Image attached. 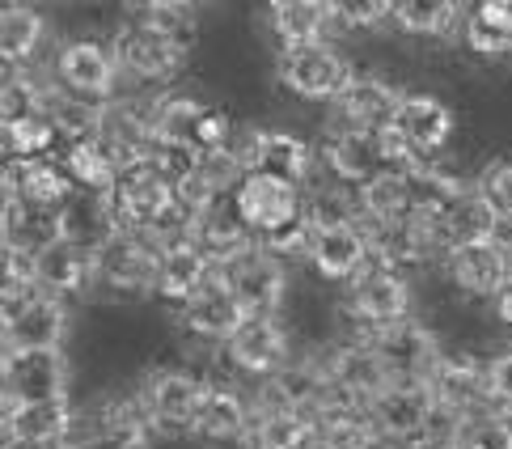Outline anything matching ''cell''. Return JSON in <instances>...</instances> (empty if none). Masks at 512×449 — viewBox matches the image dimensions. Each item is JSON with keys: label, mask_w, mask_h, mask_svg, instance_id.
I'll use <instances>...</instances> for the list:
<instances>
[{"label": "cell", "mask_w": 512, "mask_h": 449, "mask_svg": "<svg viewBox=\"0 0 512 449\" xmlns=\"http://www.w3.org/2000/svg\"><path fill=\"white\" fill-rule=\"evenodd\" d=\"M356 68L335 43H309V47H288L276 56V81L301 102H339L343 89L352 85Z\"/></svg>", "instance_id": "obj_1"}, {"label": "cell", "mask_w": 512, "mask_h": 449, "mask_svg": "<svg viewBox=\"0 0 512 449\" xmlns=\"http://www.w3.org/2000/svg\"><path fill=\"white\" fill-rule=\"evenodd\" d=\"M259 403L276 407V411H292V416H305L314 424L326 416V411L347 407L339 399V390L331 382V369H326L322 356H292L276 377H267L263 382Z\"/></svg>", "instance_id": "obj_2"}, {"label": "cell", "mask_w": 512, "mask_h": 449, "mask_svg": "<svg viewBox=\"0 0 512 449\" xmlns=\"http://www.w3.org/2000/svg\"><path fill=\"white\" fill-rule=\"evenodd\" d=\"M233 204L259 242L305 221V187L288 183V178H276V174H263V170L242 178V187L233 191Z\"/></svg>", "instance_id": "obj_3"}, {"label": "cell", "mask_w": 512, "mask_h": 449, "mask_svg": "<svg viewBox=\"0 0 512 449\" xmlns=\"http://www.w3.org/2000/svg\"><path fill=\"white\" fill-rule=\"evenodd\" d=\"M221 280L229 284V293L237 297L246 318H280L288 297V263L271 255L263 242L246 250L242 259H233L229 267H221Z\"/></svg>", "instance_id": "obj_4"}, {"label": "cell", "mask_w": 512, "mask_h": 449, "mask_svg": "<svg viewBox=\"0 0 512 449\" xmlns=\"http://www.w3.org/2000/svg\"><path fill=\"white\" fill-rule=\"evenodd\" d=\"M51 81L64 85L68 94L94 98V102H115L119 98V60L111 43L98 39H68L56 47V60H51Z\"/></svg>", "instance_id": "obj_5"}, {"label": "cell", "mask_w": 512, "mask_h": 449, "mask_svg": "<svg viewBox=\"0 0 512 449\" xmlns=\"http://www.w3.org/2000/svg\"><path fill=\"white\" fill-rule=\"evenodd\" d=\"M157 263H161V250L149 238H140V233L123 229L111 246H102L94 255V289L119 293V297H153Z\"/></svg>", "instance_id": "obj_6"}, {"label": "cell", "mask_w": 512, "mask_h": 449, "mask_svg": "<svg viewBox=\"0 0 512 449\" xmlns=\"http://www.w3.org/2000/svg\"><path fill=\"white\" fill-rule=\"evenodd\" d=\"M111 51L119 60V73L140 81V85H166V81H174L182 60H187L166 39V34H161L157 26H149L144 17H132V22H123L111 34Z\"/></svg>", "instance_id": "obj_7"}, {"label": "cell", "mask_w": 512, "mask_h": 449, "mask_svg": "<svg viewBox=\"0 0 512 449\" xmlns=\"http://www.w3.org/2000/svg\"><path fill=\"white\" fill-rule=\"evenodd\" d=\"M364 339H369L373 352L386 361L394 382H428L432 369L441 365V356H445L436 327H428V322H419V318L394 322V327H381Z\"/></svg>", "instance_id": "obj_8"}, {"label": "cell", "mask_w": 512, "mask_h": 449, "mask_svg": "<svg viewBox=\"0 0 512 449\" xmlns=\"http://www.w3.org/2000/svg\"><path fill=\"white\" fill-rule=\"evenodd\" d=\"M174 183H178V174H174L170 166H161L157 157L140 161L136 170H127L119 183H115V191H111L123 229H132V233L153 229V225L178 204Z\"/></svg>", "instance_id": "obj_9"}, {"label": "cell", "mask_w": 512, "mask_h": 449, "mask_svg": "<svg viewBox=\"0 0 512 449\" xmlns=\"http://www.w3.org/2000/svg\"><path fill=\"white\" fill-rule=\"evenodd\" d=\"M411 305H415L411 280L402 272H390V267H369V272L347 289V314H352L356 327H364V335L415 318Z\"/></svg>", "instance_id": "obj_10"}, {"label": "cell", "mask_w": 512, "mask_h": 449, "mask_svg": "<svg viewBox=\"0 0 512 449\" xmlns=\"http://www.w3.org/2000/svg\"><path fill=\"white\" fill-rule=\"evenodd\" d=\"M68 399V352H5V407H30Z\"/></svg>", "instance_id": "obj_11"}, {"label": "cell", "mask_w": 512, "mask_h": 449, "mask_svg": "<svg viewBox=\"0 0 512 449\" xmlns=\"http://www.w3.org/2000/svg\"><path fill=\"white\" fill-rule=\"evenodd\" d=\"M369 411V420L377 428L381 445L390 449H407L411 441L428 437V424H432V390L424 382H394L386 394H377V399L364 407Z\"/></svg>", "instance_id": "obj_12"}, {"label": "cell", "mask_w": 512, "mask_h": 449, "mask_svg": "<svg viewBox=\"0 0 512 449\" xmlns=\"http://www.w3.org/2000/svg\"><path fill=\"white\" fill-rule=\"evenodd\" d=\"M322 361L331 369V382L347 407H369L377 394H386L394 386L386 361L373 352V344L364 335H352V339H343V344L326 348Z\"/></svg>", "instance_id": "obj_13"}, {"label": "cell", "mask_w": 512, "mask_h": 449, "mask_svg": "<svg viewBox=\"0 0 512 449\" xmlns=\"http://www.w3.org/2000/svg\"><path fill=\"white\" fill-rule=\"evenodd\" d=\"M369 229V242H373V263L377 267H390V272H402V267H424L449 255L445 246V233L436 221L428 217H407V221H394V225H364Z\"/></svg>", "instance_id": "obj_14"}, {"label": "cell", "mask_w": 512, "mask_h": 449, "mask_svg": "<svg viewBox=\"0 0 512 449\" xmlns=\"http://www.w3.org/2000/svg\"><path fill=\"white\" fill-rule=\"evenodd\" d=\"M140 394L153 411L157 433H187L199 403H204V394H208V377L178 369V365H161L144 377Z\"/></svg>", "instance_id": "obj_15"}, {"label": "cell", "mask_w": 512, "mask_h": 449, "mask_svg": "<svg viewBox=\"0 0 512 449\" xmlns=\"http://www.w3.org/2000/svg\"><path fill=\"white\" fill-rule=\"evenodd\" d=\"M229 365L242 377H276L292 361V331L284 327V318H246L225 344Z\"/></svg>", "instance_id": "obj_16"}, {"label": "cell", "mask_w": 512, "mask_h": 449, "mask_svg": "<svg viewBox=\"0 0 512 449\" xmlns=\"http://www.w3.org/2000/svg\"><path fill=\"white\" fill-rule=\"evenodd\" d=\"M60 229H64L68 246H77V250H85V255L94 259L102 246H111L123 233L115 195L111 191H94V187H77L68 195V204L60 208Z\"/></svg>", "instance_id": "obj_17"}, {"label": "cell", "mask_w": 512, "mask_h": 449, "mask_svg": "<svg viewBox=\"0 0 512 449\" xmlns=\"http://www.w3.org/2000/svg\"><path fill=\"white\" fill-rule=\"evenodd\" d=\"M250 420H254V399H246L237 386H208L187 437H195L199 445H212V449L246 445Z\"/></svg>", "instance_id": "obj_18"}, {"label": "cell", "mask_w": 512, "mask_h": 449, "mask_svg": "<svg viewBox=\"0 0 512 449\" xmlns=\"http://www.w3.org/2000/svg\"><path fill=\"white\" fill-rule=\"evenodd\" d=\"M216 111L199 94H166L153 98V149L199 157L204 149V123Z\"/></svg>", "instance_id": "obj_19"}, {"label": "cell", "mask_w": 512, "mask_h": 449, "mask_svg": "<svg viewBox=\"0 0 512 449\" xmlns=\"http://www.w3.org/2000/svg\"><path fill=\"white\" fill-rule=\"evenodd\" d=\"M483 373H487V361L470 352H445L441 365L432 369L428 377V390H432V403L441 411H453V416L470 420L474 411H487V386H483Z\"/></svg>", "instance_id": "obj_20"}, {"label": "cell", "mask_w": 512, "mask_h": 449, "mask_svg": "<svg viewBox=\"0 0 512 449\" xmlns=\"http://www.w3.org/2000/svg\"><path fill=\"white\" fill-rule=\"evenodd\" d=\"M402 98H407V89H398L390 77L356 73L352 85L343 89V98L335 102V111L343 119V128L386 132V128H394V119L402 111Z\"/></svg>", "instance_id": "obj_21"}, {"label": "cell", "mask_w": 512, "mask_h": 449, "mask_svg": "<svg viewBox=\"0 0 512 449\" xmlns=\"http://www.w3.org/2000/svg\"><path fill=\"white\" fill-rule=\"evenodd\" d=\"M77 407L68 399L30 403V407H5V445H30V449H60L77 433Z\"/></svg>", "instance_id": "obj_22"}, {"label": "cell", "mask_w": 512, "mask_h": 449, "mask_svg": "<svg viewBox=\"0 0 512 449\" xmlns=\"http://www.w3.org/2000/svg\"><path fill=\"white\" fill-rule=\"evenodd\" d=\"M445 272L453 280V289L470 301H496L512 284V267L500 255L496 242H470L445 255Z\"/></svg>", "instance_id": "obj_23"}, {"label": "cell", "mask_w": 512, "mask_h": 449, "mask_svg": "<svg viewBox=\"0 0 512 449\" xmlns=\"http://www.w3.org/2000/svg\"><path fill=\"white\" fill-rule=\"evenodd\" d=\"M318 161L326 170H331L335 183H347V187H364L369 178H377L386 170V161H381V140L377 132H360V128H339L326 132L322 149H318Z\"/></svg>", "instance_id": "obj_24"}, {"label": "cell", "mask_w": 512, "mask_h": 449, "mask_svg": "<svg viewBox=\"0 0 512 449\" xmlns=\"http://www.w3.org/2000/svg\"><path fill=\"white\" fill-rule=\"evenodd\" d=\"M309 267L326 284H356L373 263V242L369 229H326L314 233V250H309Z\"/></svg>", "instance_id": "obj_25"}, {"label": "cell", "mask_w": 512, "mask_h": 449, "mask_svg": "<svg viewBox=\"0 0 512 449\" xmlns=\"http://www.w3.org/2000/svg\"><path fill=\"white\" fill-rule=\"evenodd\" d=\"M178 318L195 339H204V344H212V348H225L233 339V331L246 322L242 305H237V297L229 293V284L221 280V272H216L204 289L182 305Z\"/></svg>", "instance_id": "obj_26"}, {"label": "cell", "mask_w": 512, "mask_h": 449, "mask_svg": "<svg viewBox=\"0 0 512 449\" xmlns=\"http://www.w3.org/2000/svg\"><path fill=\"white\" fill-rule=\"evenodd\" d=\"M157 437V424H153V411L144 403V394H111L102 399L94 411V445H111V449H144L153 445Z\"/></svg>", "instance_id": "obj_27"}, {"label": "cell", "mask_w": 512, "mask_h": 449, "mask_svg": "<svg viewBox=\"0 0 512 449\" xmlns=\"http://www.w3.org/2000/svg\"><path fill=\"white\" fill-rule=\"evenodd\" d=\"M77 191L64 161L39 157V161H5V200L39 204V208H64L68 195Z\"/></svg>", "instance_id": "obj_28"}, {"label": "cell", "mask_w": 512, "mask_h": 449, "mask_svg": "<svg viewBox=\"0 0 512 449\" xmlns=\"http://www.w3.org/2000/svg\"><path fill=\"white\" fill-rule=\"evenodd\" d=\"M267 26L276 34L280 51L331 43V30H339L335 0H276V5H267Z\"/></svg>", "instance_id": "obj_29"}, {"label": "cell", "mask_w": 512, "mask_h": 449, "mask_svg": "<svg viewBox=\"0 0 512 449\" xmlns=\"http://www.w3.org/2000/svg\"><path fill=\"white\" fill-rule=\"evenodd\" d=\"M195 246L204 250V255L212 259V267L221 272V267H229L233 259H242L246 250L259 246V238H254V233L246 229L242 212H237L233 195H229V200L212 204L204 217H199V225H195Z\"/></svg>", "instance_id": "obj_30"}, {"label": "cell", "mask_w": 512, "mask_h": 449, "mask_svg": "<svg viewBox=\"0 0 512 449\" xmlns=\"http://www.w3.org/2000/svg\"><path fill=\"white\" fill-rule=\"evenodd\" d=\"M394 128L411 140L419 157L432 161V153H441L453 136V111H449V102L436 94H407Z\"/></svg>", "instance_id": "obj_31"}, {"label": "cell", "mask_w": 512, "mask_h": 449, "mask_svg": "<svg viewBox=\"0 0 512 449\" xmlns=\"http://www.w3.org/2000/svg\"><path fill=\"white\" fill-rule=\"evenodd\" d=\"M64 242L60 229V212L56 208H39V204H22V200H5V250L9 255H43L47 246Z\"/></svg>", "instance_id": "obj_32"}, {"label": "cell", "mask_w": 512, "mask_h": 449, "mask_svg": "<svg viewBox=\"0 0 512 449\" xmlns=\"http://www.w3.org/2000/svg\"><path fill=\"white\" fill-rule=\"evenodd\" d=\"M462 43L479 60L512 56V0H479L462 17Z\"/></svg>", "instance_id": "obj_33"}, {"label": "cell", "mask_w": 512, "mask_h": 449, "mask_svg": "<svg viewBox=\"0 0 512 449\" xmlns=\"http://www.w3.org/2000/svg\"><path fill=\"white\" fill-rule=\"evenodd\" d=\"M106 106L111 102H94V98H81V94H68L64 85H51V94L43 102V119L56 128L60 145H85L94 140L106 123Z\"/></svg>", "instance_id": "obj_34"}, {"label": "cell", "mask_w": 512, "mask_h": 449, "mask_svg": "<svg viewBox=\"0 0 512 449\" xmlns=\"http://www.w3.org/2000/svg\"><path fill=\"white\" fill-rule=\"evenodd\" d=\"M436 225H441V233H445V246L457 250V246H470V242H491L496 238L500 217H496V208L483 200V191L474 183H466L445 204V212H441V221Z\"/></svg>", "instance_id": "obj_35"}, {"label": "cell", "mask_w": 512, "mask_h": 449, "mask_svg": "<svg viewBox=\"0 0 512 449\" xmlns=\"http://www.w3.org/2000/svg\"><path fill=\"white\" fill-rule=\"evenodd\" d=\"M34 284L60 301L72 293H85V289H94V259L77 246L56 242L43 255H34Z\"/></svg>", "instance_id": "obj_36"}, {"label": "cell", "mask_w": 512, "mask_h": 449, "mask_svg": "<svg viewBox=\"0 0 512 449\" xmlns=\"http://www.w3.org/2000/svg\"><path fill=\"white\" fill-rule=\"evenodd\" d=\"M216 276V267H212V259L204 255L199 246H178V250H166L161 255V263H157V293L153 297H161V301H170V305H187L204 284Z\"/></svg>", "instance_id": "obj_37"}, {"label": "cell", "mask_w": 512, "mask_h": 449, "mask_svg": "<svg viewBox=\"0 0 512 449\" xmlns=\"http://www.w3.org/2000/svg\"><path fill=\"white\" fill-rule=\"evenodd\" d=\"M47 39V17L34 5H17L9 0L5 13H0V60H5L9 73L17 68H30L39 47Z\"/></svg>", "instance_id": "obj_38"}, {"label": "cell", "mask_w": 512, "mask_h": 449, "mask_svg": "<svg viewBox=\"0 0 512 449\" xmlns=\"http://www.w3.org/2000/svg\"><path fill=\"white\" fill-rule=\"evenodd\" d=\"M364 225H394L415 217V178L398 170H381L377 178L360 187Z\"/></svg>", "instance_id": "obj_39"}, {"label": "cell", "mask_w": 512, "mask_h": 449, "mask_svg": "<svg viewBox=\"0 0 512 449\" xmlns=\"http://www.w3.org/2000/svg\"><path fill=\"white\" fill-rule=\"evenodd\" d=\"M305 225L314 233L326 229H360L364 225V204L360 191L347 183H318L305 191Z\"/></svg>", "instance_id": "obj_40"}, {"label": "cell", "mask_w": 512, "mask_h": 449, "mask_svg": "<svg viewBox=\"0 0 512 449\" xmlns=\"http://www.w3.org/2000/svg\"><path fill=\"white\" fill-rule=\"evenodd\" d=\"M318 424L305 416H292V411H276L263 407L254 399V420H250V437L246 449H314Z\"/></svg>", "instance_id": "obj_41"}, {"label": "cell", "mask_w": 512, "mask_h": 449, "mask_svg": "<svg viewBox=\"0 0 512 449\" xmlns=\"http://www.w3.org/2000/svg\"><path fill=\"white\" fill-rule=\"evenodd\" d=\"M466 9L453 0H398L394 5V26L411 39H445V34L462 30Z\"/></svg>", "instance_id": "obj_42"}, {"label": "cell", "mask_w": 512, "mask_h": 449, "mask_svg": "<svg viewBox=\"0 0 512 449\" xmlns=\"http://www.w3.org/2000/svg\"><path fill=\"white\" fill-rule=\"evenodd\" d=\"M314 449H381V437L364 407H335L318 420Z\"/></svg>", "instance_id": "obj_43"}, {"label": "cell", "mask_w": 512, "mask_h": 449, "mask_svg": "<svg viewBox=\"0 0 512 449\" xmlns=\"http://www.w3.org/2000/svg\"><path fill=\"white\" fill-rule=\"evenodd\" d=\"M56 149H60V136L43 115L5 123V161H39V157H51Z\"/></svg>", "instance_id": "obj_44"}, {"label": "cell", "mask_w": 512, "mask_h": 449, "mask_svg": "<svg viewBox=\"0 0 512 449\" xmlns=\"http://www.w3.org/2000/svg\"><path fill=\"white\" fill-rule=\"evenodd\" d=\"M136 17H144L149 26H157L182 51V56H191L195 43H199V17H195L191 5H178V0H153V5H140Z\"/></svg>", "instance_id": "obj_45"}, {"label": "cell", "mask_w": 512, "mask_h": 449, "mask_svg": "<svg viewBox=\"0 0 512 449\" xmlns=\"http://www.w3.org/2000/svg\"><path fill=\"white\" fill-rule=\"evenodd\" d=\"M64 170L72 174L77 187H94V191H115L119 170L111 166V157L102 153L98 140H85V145H68L64 149Z\"/></svg>", "instance_id": "obj_46"}, {"label": "cell", "mask_w": 512, "mask_h": 449, "mask_svg": "<svg viewBox=\"0 0 512 449\" xmlns=\"http://www.w3.org/2000/svg\"><path fill=\"white\" fill-rule=\"evenodd\" d=\"M457 449H512V416L504 411H474L457 433Z\"/></svg>", "instance_id": "obj_47"}, {"label": "cell", "mask_w": 512, "mask_h": 449, "mask_svg": "<svg viewBox=\"0 0 512 449\" xmlns=\"http://www.w3.org/2000/svg\"><path fill=\"white\" fill-rule=\"evenodd\" d=\"M474 187L483 191V200L496 208L500 221H512V157H491L474 178Z\"/></svg>", "instance_id": "obj_48"}, {"label": "cell", "mask_w": 512, "mask_h": 449, "mask_svg": "<svg viewBox=\"0 0 512 449\" xmlns=\"http://www.w3.org/2000/svg\"><path fill=\"white\" fill-rule=\"evenodd\" d=\"M339 30H377L381 22H394L390 0H335Z\"/></svg>", "instance_id": "obj_49"}, {"label": "cell", "mask_w": 512, "mask_h": 449, "mask_svg": "<svg viewBox=\"0 0 512 449\" xmlns=\"http://www.w3.org/2000/svg\"><path fill=\"white\" fill-rule=\"evenodd\" d=\"M483 386H487V407L512 416V348H500L487 356Z\"/></svg>", "instance_id": "obj_50"}, {"label": "cell", "mask_w": 512, "mask_h": 449, "mask_svg": "<svg viewBox=\"0 0 512 449\" xmlns=\"http://www.w3.org/2000/svg\"><path fill=\"white\" fill-rule=\"evenodd\" d=\"M491 310H496V318L512 331V284H508V289H504L496 301H491Z\"/></svg>", "instance_id": "obj_51"}, {"label": "cell", "mask_w": 512, "mask_h": 449, "mask_svg": "<svg viewBox=\"0 0 512 449\" xmlns=\"http://www.w3.org/2000/svg\"><path fill=\"white\" fill-rule=\"evenodd\" d=\"M491 242L500 246V255H504L508 267H512V221H500V225H496V238H491Z\"/></svg>", "instance_id": "obj_52"}, {"label": "cell", "mask_w": 512, "mask_h": 449, "mask_svg": "<svg viewBox=\"0 0 512 449\" xmlns=\"http://www.w3.org/2000/svg\"><path fill=\"white\" fill-rule=\"evenodd\" d=\"M407 449H457V437H419V441H411Z\"/></svg>", "instance_id": "obj_53"}, {"label": "cell", "mask_w": 512, "mask_h": 449, "mask_svg": "<svg viewBox=\"0 0 512 449\" xmlns=\"http://www.w3.org/2000/svg\"><path fill=\"white\" fill-rule=\"evenodd\" d=\"M102 449H111V445H102Z\"/></svg>", "instance_id": "obj_54"}]
</instances>
